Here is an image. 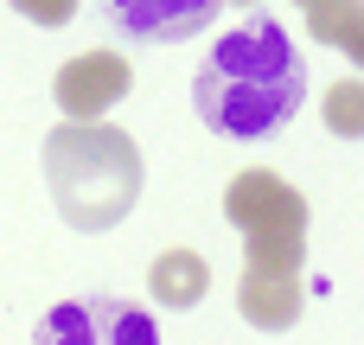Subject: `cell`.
Instances as JSON below:
<instances>
[{
	"mask_svg": "<svg viewBox=\"0 0 364 345\" xmlns=\"http://www.w3.org/2000/svg\"><path fill=\"white\" fill-rule=\"evenodd\" d=\"M301 102L307 64L275 13H250L243 26H230L192 77V109L224 141H269L301 115Z\"/></svg>",
	"mask_w": 364,
	"mask_h": 345,
	"instance_id": "cell-1",
	"label": "cell"
},
{
	"mask_svg": "<svg viewBox=\"0 0 364 345\" xmlns=\"http://www.w3.org/2000/svg\"><path fill=\"white\" fill-rule=\"evenodd\" d=\"M358 19H364V0H314V6H307V38H320V45H346Z\"/></svg>",
	"mask_w": 364,
	"mask_h": 345,
	"instance_id": "cell-10",
	"label": "cell"
},
{
	"mask_svg": "<svg viewBox=\"0 0 364 345\" xmlns=\"http://www.w3.org/2000/svg\"><path fill=\"white\" fill-rule=\"evenodd\" d=\"M45 186L70 230H115L141 198V147L109 122H64L45 141Z\"/></svg>",
	"mask_w": 364,
	"mask_h": 345,
	"instance_id": "cell-2",
	"label": "cell"
},
{
	"mask_svg": "<svg viewBox=\"0 0 364 345\" xmlns=\"http://www.w3.org/2000/svg\"><path fill=\"white\" fill-rule=\"evenodd\" d=\"M339 51H346V58H352V64H358V70H364V19H358V26H352V38H346Z\"/></svg>",
	"mask_w": 364,
	"mask_h": 345,
	"instance_id": "cell-12",
	"label": "cell"
},
{
	"mask_svg": "<svg viewBox=\"0 0 364 345\" xmlns=\"http://www.w3.org/2000/svg\"><path fill=\"white\" fill-rule=\"evenodd\" d=\"M301 6H314V0H301Z\"/></svg>",
	"mask_w": 364,
	"mask_h": 345,
	"instance_id": "cell-14",
	"label": "cell"
},
{
	"mask_svg": "<svg viewBox=\"0 0 364 345\" xmlns=\"http://www.w3.org/2000/svg\"><path fill=\"white\" fill-rule=\"evenodd\" d=\"M32 345H160V327L147 307L115 301V294H83L64 301L38 320Z\"/></svg>",
	"mask_w": 364,
	"mask_h": 345,
	"instance_id": "cell-4",
	"label": "cell"
},
{
	"mask_svg": "<svg viewBox=\"0 0 364 345\" xmlns=\"http://www.w3.org/2000/svg\"><path fill=\"white\" fill-rule=\"evenodd\" d=\"M147 288H154L160 307H198L205 288H211V262H205L198 250H166V256H154Z\"/></svg>",
	"mask_w": 364,
	"mask_h": 345,
	"instance_id": "cell-8",
	"label": "cell"
},
{
	"mask_svg": "<svg viewBox=\"0 0 364 345\" xmlns=\"http://www.w3.org/2000/svg\"><path fill=\"white\" fill-rule=\"evenodd\" d=\"M230 6H256V0H230Z\"/></svg>",
	"mask_w": 364,
	"mask_h": 345,
	"instance_id": "cell-13",
	"label": "cell"
},
{
	"mask_svg": "<svg viewBox=\"0 0 364 345\" xmlns=\"http://www.w3.org/2000/svg\"><path fill=\"white\" fill-rule=\"evenodd\" d=\"M128 90H134V70H128L122 51H77L58 70V109H64V122H102Z\"/></svg>",
	"mask_w": 364,
	"mask_h": 345,
	"instance_id": "cell-6",
	"label": "cell"
},
{
	"mask_svg": "<svg viewBox=\"0 0 364 345\" xmlns=\"http://www.w3.org/2000/svg\"><path fill=\"white\" fill-rule=\"evenodd\" d=\"M230 0H102V19L122 45H179L198 38Z\"/></svg>",
	"mask_w": 364,
	"mask_h": 345,
	"instance_id": "cell-5",
	"label": "cell"
},
{
	"mask_svg": "<svg viewBox=\"0 0 364 345\" xmlns=\"http://www.w3.org/2000/svg\"><path fill=\"white\" fill-rule=\"evenodd\" d=\"M32 26H70L77 19V0H13Z\"/></svg>",
	"mask_w": 364,
	"mask_h": 345,
	"instance_id": "cell-11",
	"label": "cell"
},
{
	"mask_svg": "<svg viewBox=\"0 0 364 345\" xmlns=\"http://www.w3.org/2000/svg\"><path fill=\"white\" fill-rule=\"evenodd\" d=\"M320 115H326V128H333L339 141H364V77H339V83L326 90Z\"/></svg>",
	"mask_w": 364,
	"mask_h": 345,
	"instance_id": "cell-9",
	"label": "cell"
},
{
	"mask_svg": "<svg viewBox=\"0 0 364 345\" xmlns=\"http://www.w3.org/2000/svg\"><path fill=\"white\" fill-rule=\"evenodd\" d=\"M224 218L243 230L250 243V262H269V269H301L307 262V198L282 179V173H237L224 186Z\"/></svg>",
	"mask_w": 364,
	"mask_h": 345,
	"instance_id": "cell-3",
	"label": "cell"
},
{
	"mask_svg": "<svg viewBox=\"0 0 364 345\" xmlns=\"http://www.w3.org/2000/svg\"><path fill=\"white\" fill-rule=\"evenodd\" d=\"M237 314L256 333H288L301 320V269H269V262H243L237 282Z\"/></svg>",
	"mask_w": 364,
	"mask_h": 345,
	"instance_id": "cell-7",
	"label": "cell"
}]
</instances>
